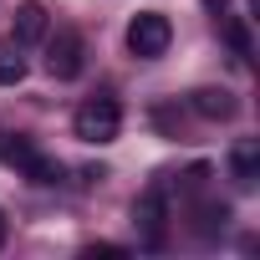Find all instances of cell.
<instances>
[{
    "label": "cell",
    "mask_w": 260,
    "mask_h": 260,
    "mask_svg": "<svg viewBox=\"0 0 260 260\" xmlns=\"http://www.w3.org/2000/svg\"><path fill=\"white\" fill-rule=\"evenodd\" d=\"M72 127H77V138H82V143H112V138H117V127H122V107H117V97H107V92L87 97V102L77 107Z\"/></svg>",
    "instance_id": "cell-1"
},
{
    "label": "cell",
    "mask_w": 260,
    "mask_h": 260,
    "mask_svg": "<svg viewBox=\"0 0 260 260\" xmlns=\"http://www.w3.org/2000/svg\"><path fill=\"white\" fill-rule=\"evenodd\" d=\"M169 41H174V26H169L164 11H143V16H133V26H127V51L143 56V61L164 56Z\"/></svg>",
    "instance_id": "cell-2"
},
{
    "label": "cell",
    "mask_w": 260,
    "mask_h": 260,
    "mask_svg": "<svg viewBox=\"0 0 260 260\" xmlns=\"http://www.w3.org/2000/svg\"><path fill=\"white\" fill-rule=\"evenodd\" d=\"M133 224L143 235V245H158L164 240V224H169V199H164V184H148L133 204Z\"/></svg>",
    "instance_id": "cell-3"
},
{
    "label": "cell",
    "mask_w": 260,
    "mask_h": 260,
    "mask_svg": "<svg viewBox=\"0 0 260 260\" xmlns=\"http://www.w3.org/2000/svg\"><path fill=\"white\" fill-rule=\"evenodd\" d=\"M46 72H51L56 82H72V77L82 72V36H77V31H56V36H51V46H46Z\"/></svg>",
    "instance_id": "cell-4"
},
{
    "label": "cell",
    "mask_w": 260,
    "mask_h": 260,
    "mask_svg": "<svg viewBox=\"0 0 260 260\" xmlns=\"http://www.w3.org/2000/svg\"><path fill=\"white\" fill-rule=\"evenodd\" d=\"M11 31H16V46H36V41H46V31H51V11L41 6V0H26V6H16Z\"/></svg>",
    "instance_id": "cell-5"
},
{
    "label": "cell",
    "mask_w": 260,
    "mask_h": 260,
    "mask_svg": "<svg viewBox=\"0 0 260 260\" xmlns=\"http://www.w3.org/2000/svg\"><path fill=\"white\" fill-rule=\"evenodd\" d=\"M189 107H194L199 117H209V122H230V117L240 112L235 92H224V87H199V92L189 97Z\"/></svg>",
    "instance_id": "cell-6"
},
{
    "label": "cell",
    "mask_w": 260,
    "mask_h": 260,
    "mask_svg": "<svg viewBox=\"0 0 260 260\" xmlns=\"http://www.w3.org/2000/svg\"><path fill=\"white\" fill-rule=\"evenodd\" d=\"M230 179L240 189H255V179H260V143L255 138H240L230 148Z\"/></svg>",
    "instance_id": "cell-7"
},
{
    "label": "cell",
    "mask_w": 260,
    "mask_h": 260,
    "mask_svg": "<svg viewBox=\"0 0 260 260\" xmlns=\"http://www.w3.org/2000/svg\"><path fill=\"white\" fill-rule=\"evenodd\" d=\"M0 158H6L11 169H26V164L36 158V143H31L26 133H11V138H0Z\"/></svg>",
    "instance_id": "cell-8"
},
{
    "label": "cell",
    "mask_w": 260,
    "mask_h": 260,
    "mask_svg": "<svg viewBox=\"0 0 260 260\" xmlns=\"http://www.w3.org/2000/svg\"><path fill=\"white\" fill-rule=\"evenodd\" d=\"M21 174H26L31 184H56V179H61V164H56V158H46V153H36Z\"/></svg>",
    "instance_id": "cell-9"
},
{
    "label": "cell",
    "mask_w": 260,
    "mask_h": 260,
    "mask_svg": "<svg viewBox=\"0 0 260 260\" xmlns=\"http://www.w3.org/2000/svg\"><path fill=\"white\" fill-rule=\"evenodd\" d=\"M21 77H26V61H21L11 46H0V87H16Z\"/></svg>",
    "instance_id": "cell-10"
},
{
    "label": "cell",
    "mask_w": 260,
    "mask_h": 260,
    "mask_svg": "<svg viewBox=\"0 0 260 260\" xmlns=\"http://www.w3.org/2000/svg\"><path fill=\"white\" fill-rule=\"evenodd\" d=\"M199 219H204L199 230H204V235H214V230H224V224H230V209H224V204H204V209H199Z\"/></svg>",
    "instance_id": "cell-11"
},
{
    "label": "cell",
    "mask_w": 260,
    "mask_h": 260,
    "mask_svg": "<svg viewBox=\"0 0 260 260\" xmlns=\"http://www.w3.org/2000/svg\"><path fill=\"white\" fill-rule=\"evenodd\" d=\"M230 46H235L240 56H250V31H245V21H230Z\"/></svg>",
    "instance_id": "cell-12"
},
{
    "label": "cell",
    "mask_w": 260,
    "mask_h": 260,
    "mask_svg": "<svg viewBox=\"0 0 260 260\" xmlns=\"http://www.w3.org/2000/svg\"><path fill=\"white\" fill-rule=\"evenodd\" d=\"M204 6H209V11H214V16H219V11H224V0H204Z\"/></svg>",
    "instance_id": "cell-13"
},
{
    "label": "cell",
    "mask_w": 260,
    "mask_h": 260,
    "mask_svg": "<svg viewBox=\"0 0 260 260\" xmlns=\"http://www.w3.org/2000/svg\"><path fill=\"white\" fill-rule=\"evenodd\" d=\"M0 245H6V214H0Z\"/></svg>",
    "instance_id": "cell-14"
}]
</instances>
